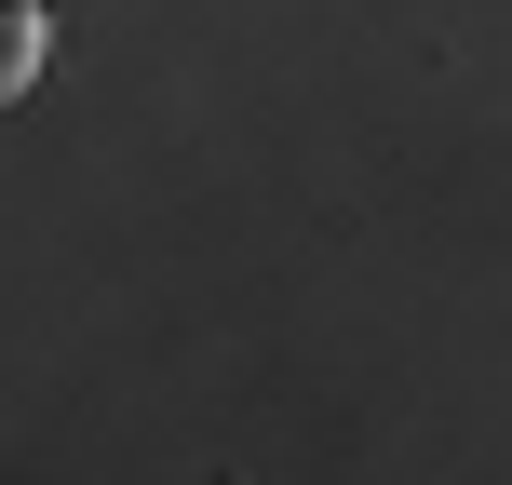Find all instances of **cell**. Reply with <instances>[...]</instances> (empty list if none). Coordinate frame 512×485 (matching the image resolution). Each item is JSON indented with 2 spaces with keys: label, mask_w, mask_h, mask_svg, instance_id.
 I'll return each instance as SVG.
<instances>
[{
  "label": "cell",
  "mask_w": 512,
  "mask_h": 485,
  "mask_svg": "<svg viewBox=\"0 0 512 485\" xmlns=\"http://www.w3.org/2000/svg\"><path fill=\"white\" fill-rule=\"evenodd\" d=\"M41 81V0H0V95Z\"/></svg>",
  "instance_id": "cell-1"
}]
</instances>
